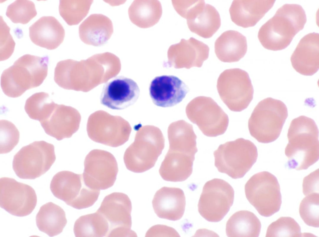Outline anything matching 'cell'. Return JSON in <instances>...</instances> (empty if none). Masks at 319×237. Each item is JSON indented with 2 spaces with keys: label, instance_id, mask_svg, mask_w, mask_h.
<instances>
[{
  "label": "cell",
  "instance_id": "6da1fadb",
  "mask_svg": "<svg viewBox=\"0 0 319 237\" xmlns=\"http://www.w3.org/2000/svg\"><path fill=\"white\" fill-rule=\"evenodd\" d=\"M318 129L313 120L301 116L292 120L287 134L288 143L285 150L291 168L307 169L318 160Z\"/></svg>",
  "mask_w": 319,
  "mask_h": 237
},
{
  "label": "cell",
  "instance_id": "7a4b0ae2",
  "mask_svg": "<svg viewBox=\"0 0 319 237\" xmlns=\"http://www.w3.org/2000/svg\"><path fill=\"white\" fill-rule=\"evenodd\" d=\"M307 21L305 11L300 5L285 4L260 28L258 39L263 46L277 51L286 48Z\"/></svg>",
  "mask_w": 319,
  "mask_h": 237
},
{
  "label": "cell",
  "instance_id": "3957f363",
  "mask_svg": "<svg viewBox=\"0 0 319 237\" xmlns=\"http://www.w3.org/2000/svg\"><path fill=\"white\" fill-rule=\"evenodd\" d=\"M48 59L29 54L21 56L3 72L1 85L7 96L17 97L40 85L48 73Z\"/></svg>",
  "mask_w": 319,
  "mask_h": 237
},
{
  "label": "cell",
  "instance_id": "277c9868",
  "mask_svg": "<svg viewBox=\"0 0 319 237\" xmlns=\"http://www.w3.org/2000/svg\"><path fill=\"white\" fill-rule=\"evenodd\" d=\"M161 130L152 126L141 127L136 132L134 141L126 150L123 157L126 168L136 173L153 168L164 147Z\"/></svg>",
  "mask_w": 319,
  "mask_h": 237
},
{
  "label": "cell",
  "instance_id": "5b68a950",
  "mask_svg": "<svg viewBox=\"0 0 319 237\" xmlns=\"http://www.w3.org/2000/svg\"><path fill=\"white\" fill-rule=\"evenodd\" d=\"M288 116L287 107L282 101L266 98L256 106L249 120L250 133L259 142H273L279 137Z\"/></svg>",
  "mask_w": 319,
  "mask_h": 237
},
{
  "label": "cell",
  "instance_id": "8992f818",
  "mask_svg": "<svg viewBox=\"0 0 319 237\" xmlns=\"http://www.w3.org/2000/svg\"><path fill=\"white\" fill-rule=\"evenodd\" d=\"M213 154L215 165L218 171L235 179L244 176L256 162L258 156L254 143L243 138L220 145Z\"/></svg>",
  "mask_w": 319,
  "mask_h": 237
},
{
  "label": "cell",
  "instance_id": "52a82bcc",
  "mask_svg": "<svg viewBox=\"0 0 319 237\" xmlns=\"http://www.w3.org/2000/svg\"><path fill=\"white\" fill-rule=\"evenodd\" d=\"M246 197L261 216L268 217L278 212L282 203L280 187L276 177L268 171L256 173L245 186Z\"/></svg>",
  "mask_w": 319,
  "mask_h": 237
},
{
  "label": "cell",
  "instance_id": "ba28073f",
  "mask_svg": "<svg viewBox=\"0 0 319 237\" xmlns=\"http://www.w3.org/2000/svg\"><path fill=\"white\" fill-rule=\"evenodd\" d=\"M50 187L55 197L79 210L93 206L100 193V190L93 189L85 183L82 175L68 171L56 173Z\"/></svg>",
  "mask_w": 319,
  "mask_h": 237
},
{
  "label": "cell",
  "instance_id": "9c48e42d",
  "mask_svg": "<svg viewBox=\"0 0 319 237\" xmlns=\"http://www.w3.org/2000/svg\"><path fill=\"white\" fill-rule=\"evenodd\" d=\"M55 159L52 144L44 141H36L23 147L16 154L12 167L19 178L33 179L47 172Z\"/></svg>",
  "mask_w": 319,
  "mask_h": 237
},
{
  "label": "cell",
  "instance_id": "30bf717a",
  "mask_svg": "<svg viewBox=\"0 0 319 237\" xmlns=\"http://www.w3.org/2000/svg\"><path fill=\"white\" fill-rule=\"evenodd\" d=\"M220 97L231 111L240 112L253 99L254 89L248 73L239 68L227 69L220 75L217 82Z\"/></svg>",
  "mask_w": 319,
  "mask_h": 237
},
{
  "label": "cell",
  "instance_id": "8fae6325",
  "mask_svg": "<svg viewBox=\"0 0 319 237\" xmlns=\"http://www.w3.org/2000/svg\"><path fill=\"white\" fill-rule=\"evenodd\" d=\"M87 130L88 137L93 141L116 147L128 140L131 128L128 122L121 116L99 111L89 117Z\"/></svg>",
  "mask_w": 319,
  "mask_h": 237
},
{
  "label": "cell",
  "instance_id": "7c38bea8",
  "mask_svg": "<svg viewBox=\"0 0 319 237\" xmlns=\"http://www.w3.org/2000/svg\"><path fill=\"white\" fill-rule=\"evenodd\" d=\"M186 113L205 135L215 137L226 131L229 119L227 114L212 98L197 97L189 103Z\"/></svg>",
  "mask_w": 319,
  "mask_h": 237
},
{
  "label": "cell",
  "instance_id": "4fadbf2b",
  "mask_svg": "<svg viewBox=\"0 0 319 237\" xmlns=\"http://www.w3.org/2000/svg\"><path fill=\"white\" fill-rule=\"evenodd\" d=\"M234 198V191L228 182L214 178L203 186L198 205V212L208 221L219 222L229 211Z\"/></svg>",
  "mask_w": 319,
  "mask_h": 237
},
{
  "label": "cell",
  "instance_id": "5bb4252c",
  "mask_svg": "<svg viewBox=\"0 0 319 237\" xmlns=\"http://www.w3.org/2000/svg\"><path fill=\"white\" fill-rule=\"evenodd\" d=\"M118 171L116 159L107 151L94 149L86 156L82 174L85 183L95 190H105L114 184Z\"/></svg>",
  "mask_w": 319,
  "mask_h": 237
},
{
  "label": "cell",
  "instance_id": "9a60e30c",
  "mask_svg": "<svg viewBox=\"0 0 319 237\" xmlns=\"http://www.w3.org/2000/svg\"><path fill=\"white\" fill-rule=\"evenodd\" d=\"M131 201L126 194L114 192L106 196L97 211L107 220L109 226L108 237H136L131 230Z\"/></svg>",
  "mask_w": 319,
  "mask_h": 237
},
{
  "label": "cell",
  "instance_id": "2e32d148",
  "mask_svg": "<svg viewBox=\"0 0 319 237\" xmlns=\"http://www.w3.org/2000/svg\"><path fill=\"white\" fill-rule=\"evenodd\" d=\"M37 197L31 186L15 179H0V206L12 215L23 217L30 214L35 208Z\"/></svg>",
  "mask_w": 319,
  "mask_h": 237
},
{
  "label": "cell",
  "instance_id": "e0dca14e",
  "mask_svg": "<svg viewBox=\"0 0 319 237\" xmlns=\"http://www.w3.org/2000/svg\"><path fill=\"white\" fill-rule=\"evenodd\" d=\"M81 119L75 108L56 103L49 114L40 122L47 134L60 140L71 137L78 130Z\"/></svg>",
  "mask_w": 319,
  "mask_h": 237
},
{
  "label": "cell",
  "instance_id": "ac0fdd59",
  "mask_svg": "<svg viewBox=\"0 0 319 237\" xmlns=\"http://www.w3.org/2000/svg\"><path fill=\"white\" fill-rule=\"evenodd\" d=\"M140 89L133 79L123 76L116 77L105 85L100 102L103 105L115 110H122L134 104L137 100Z\"/></svg>",
  "mask_w": 319,
  "mask_h": 237
},
{
  "label": "cell",
  "instance_id": "d6986e66",
  "mask_svg": "<svg viewBox=\"0 0 319 237\" xmlns=\"http://www.w3.org/2000/svg\"><path fill=\"white\" fill-rule=\"evenodd\" d=\"M149 94L154 104L162 107H171L181 102L189 91L188 86L178 77L163 75L151 82Z\"/></svg>",
  "mask_w": 319,
  "mask_h": 237
},
{
  "label": "cell",
  "instance_id": "ffe728a7",
  "mask_svg": "<svg viewBox=\"0 0 319 237\" xmlns=\"http://www.w3.org/2000/svg\"><path fill=\"white\" fill-rule=\"evenodd\" d=\"M209 48L203 42L191 37L181 39L179 43L169 47L167 52L169 61L176 68L187 69L201 67L208 58Z\"/></svg>",
  "mask_w": 319,
  "mask_h": 237
},
{
  "label": "cell",
  "instance_id": "44dd1931",
  "mask_svg": "<svg viewBox=\"0 0 319 237\" xmlns=\"http://www.w3.org/2000/svg\"><path fill=\"white\" fill-rule=\"evenodd\" d=\"M294 69L305 76H312L319 68V34L312 32L300 40L290 58Z\"/></svg>",
  "mask_w": 319,
  "mask_h": 237
},
{
  "label": "cell",
  "instance_id": "7402d4cb",
  "mask_svg": "<svg viewBox=\"0 0 319 237\" xmlns=\"http://www.w3.org/2000/svg\"><path fill=\"white\" fill-rule=\"evenodd\" d=\"M152 203L158 217L175 221L180 219L183 215L185 197L180 188L164 187L156 192Z\"/></svg>",
  "mask_w": 319,
  "mask_h": 237
},
{
  "label": "cell",
  "instance_id": "603a6c76",
  "mask_svg": "<svg viewBox=\"0 0 319 237\" xmlns=\"http://www.w3.org/2000/svg\"><path fill=\"white\" fill-rule=\"evenodd\" d=\"M274 0H234L229 11L231 21L244 28L253 26L273 6Z\"/></svg>",
  "mask_w": 319,
  "mask_h": 237
},
{
  "label": "cell",
  "instance_id": "cb8c5ba5",
  "mask_svg": "<svg viewBox=\"0 0 319 237\" xmlns=\"http://www.w3.org/2000/svg\"><path fill=\"white\" fill-rule=\"evenodd\" d=\"M29 36L35 44L49 50L57 48L63 42L64 29L52 16L41 17L29 28Z\"/></svg>",
  "mask_w": 319,
  "mask_h": 237
},
{
  "label": "cell",
  "instance_id": "d4e9b609",
  "mask_svg": "<svg viewBox=\"0 0 319 237\" xmlns=\"http://www.w3.org/2000/svg\"><path fill=\"white\" fill-rule=\"evenodd\" d=\"M113 31L111 20L100 14L91 15L79 27L81 40L88 45L98 46L103 45L110 38Z\"/></svg>",
  "mask_w": 319,
  "mask_h": 237
},
{
  "label": "cell",
  "instance_id": "484cf974",
  "mask_svg": "<svg viewBox=\"0 0 319 237\" xmlns=\"http://www.w3.org/2000/svg\"><path fill=\"white\" fill-rule=\"evenodd\" d=\"M214 47L216 55L221 62H238L246 53L247 45L246 38L236 31H227L217 39Z\"/></svg>",
  "mask_w": 319,
  "mask_h": 237
},
{
  "label": "cell",
  "instance_id": "4316f807",
  "mask_svg": "<svg viewBox=\"0 0 319 237\" xmlns=\"http://www.w3.org/2000/svg\"><path fill=\"white\" fill-rule=\"evenodd\" d=\"M194 159L188 155L168 150L160 168V174L166 181H184L192 173Z\"/></svg>",
  "mask_w": 319,
  "mask_h": 237
},
{
  "label": "cell",
  "instance_id": "83f0119b",
  "mask_svg": "<svg viewBox=\"0 0 319 237\" xmlns=\"http://www.w3.org/2000/svg\"><path fill=\"white\" fill-rule=\"evenodd\" d=\"M168 136L169 150L195 156L197 136L192 125L183 120L173 123L168 127Z\"/></svg>",
  "mask_w": 319,
  "mask_h": 237
},
{
  "label": "cell",
  "instance_id": "f1b7e54d",
  "mask_svg": "<svg viewBox=\"0 0 319 237\" xmlns=\"http://www.w3.org/2000/svg\"><path fill=\"white\" fill-rule=\"evenodd\" d=\"M128 13L131 21L139 27L148 28L159 21L162 13L160 2L157 0H135L129 7Z\"/></svg>",
  "mask_w": 319,
  "mask_h": 237
},
{
  "label": "cell",
  "instance_id": "f546056e",
  "mask_svg": "<svg viewBox=\"0 0 319 237\" xmlns=\"http://www.w3.org/2000/svg\"><path fill=\"white\" fill-rule=\"evenodd\" d=\"M38 229L49 236H54L61 233L67 223L63 209L51 202L42 206L36 216Z\"/></svg>",
  "mask_w": 319,
  "mask_h": 237
},
{
  "label": "cell",
  "instance_id": "4dcf8cb0",
  "mask_svg": "<svg viewBox=\"0 0 319 237\" xmlns=\"http://www.w3.org/2000/svg\"><path fill=\"white\" fill-rule=\"evenodd\" d=\"M261 228V222L254 213L240 211L234 213L228 220L226 233L228 237H257Z\"/></svg>",
  "mask_w": 319,
  "mask_h": 237
},
{
  "label": "cell",
  "instance_id": "1f68e13d",
  "mask_svg": "<svg viewBox=\"0 0 319 237\" xmlns=\"http://www.w3.org/2000/svg\"><path fill=\"white\" fill-rule=\"evenodd\" d=\"M188 27L192 32L204 38H209L220 27V14L212 6L205 5L203 9L192 17L187 19Z\"/></svg>",
  "mask_w": 319,
  "mask_h": 237
},
{
  "label": "cell",
  "instance_id": "d6a6232c",
  "mask_svg": "<svg viewBox=\"0 0 319 237\" xmlns=\"http://www.w3.org/2000/svg\"><path fill=\"white\" fill-rule=\"evenodd\" d=\"M109 226L108 221L96 211L80 216L75 221L74 231L76 237H108Z\"/></svg>",
  "mask_w": 319,
  "mask_h": 237
},
{
  "label": "cell",
  "instance_id": "836d02e7",
  "mask_svg": "<svg viewBox=\"0 0 319 237\" xmlns=\"http://www.w3.org/2000/svg\"><path fill=\"white\" fill-rule=\"evenodd\" d=\"M91 0H61L59 12L60 16L69 26L78 25L87 15L93 2Z\"/></svg>",
  "mask_w": 319,
  "mask_h": 237
},
{
  "label": "cell",
  "instance_id": "e575fe53",
  "mask_svg": "<svg viewBox=\"0 0 319 237\" xmlns=\"http://www.w3.org/2000/svg\"><path fill=\"white\" fill-rule=\"evenodd\" d=\"M56 104L48 93L37 92L26 100L25 110L31 118L40 121L49 115Z\"/></svg>",
  "mask_w": 319,
  "mask_h": 237
},
{
  "label": "cell",
  "instance_id": "d590c367",
  "mask_svg": "<svg viewBox=\"0 0 319 237\" xmlns=\"http://www.w3.org/2000/svg\"><path fill=\"white\" fill-rule=\"evenodd\" d=\"M34 3L27 0H17L7 7L6 15L15 23H27L37 15Z\"/></svg>",
  "mask_w": 319,
  "mask_h": 237
},
{
  "label": "cell",
  "instance_id": "8d00e7d4",
  "mask_svg": "<svg viewBox=\"0 0 319 237\" xmlns=\"http://www.w3.org/2000/svg\"><path fill=\"white\" fill-rule=\"evenodd\" d=\"M301 227L292 218L281 217L268 227L266 237L302 236Z\"/></svg>",
  "mask_w": 319,
  "mask_h": 237
},
{
  "label": "cell",
  "instance_id": "74e56055",
  "mask_svg": "<svg viewBox=\"0 0 319 237\" xmlns=\"http://www.w3.org/2000/svg\"><path fill=\"white\" fill-rule=\"evenodd\" d=\"M299 212L302 219L307 225L319 227V194L312 193L306 196L301 201Z\"/></svg>",
  "mask_w": 319,
  "mask_h": 237
},
{
  "label": "cell",
  "instance_id": "f35d334b",
  "mask_svg": "<svg viewBox=\"0 0 319 237\" xmlns=\"http://www.w3.org/2000/svg\"><path fill=\"white\" fill-rule=\"evenodd\" d=\"M0 153L10 152L18 143L19 132L12 122L7 120L0 121Z\"/></svg>",
  "mask_w": 319,
  "mask_h": 237
},
{
  "label": "cell",
  "instance_id": "ab89813d",
  "mask_svg": "<svg viewBox=\"0 0 319 237\" xmlns=\"http://www.w3.org/2000/svg\"><path fill=\"white\" fill-rule=\"evenodd\" d=\"M10 28L0 17V61L8 59L13 52L15 43L10 33Z\"/></svg>",
  "mask_w": 319,
  "mask_h": 237
},
{
  "label": "cell",
  "instance_id": "60d3db41",
  "mask_svg": "<svg viewBox=\"0 0 319 237\" xmlns=\"http://www.w3.org/2000/svg\"><path fill=\"white\" fill-rule=\"evenodd\" d=\"M175 10L181 17L187 19L202 10L205 4L204 0H172Z\"/></svg>",
  "mask_w": 319,
  "mask_h": 237
},
{
  "label": "cell",
  "instance_id": "b9f144b4",
  "mask_svg": "<svg viewBox=\"0 0 319 237\" xmlns=\"http://www.w3.org/2000/svg\"><path fill=\"white\" fill-rule=\"evenodd\" d=\"M302 192L306 196L312 193H319V169L304 178Z\"/></svg>",
  "mask_w": 319,
  "mask_h": 237
},
{
  "label": "cell",
  "instance_id": "7bdbcfd3",
  "mask_svg": "<svg viewBox=\"0 0 319 237\" xmlns=\"http://www.w3.org/2000/svg\"><path fill=\"white\" fill-rule=\"evenodd\" d=\"M179 237L174 228L165 225H158L151 227L147 232L145 237Z\"/></svg>",
  "mask_w": 319,
  "mask_h": 237
}]
</instances>
